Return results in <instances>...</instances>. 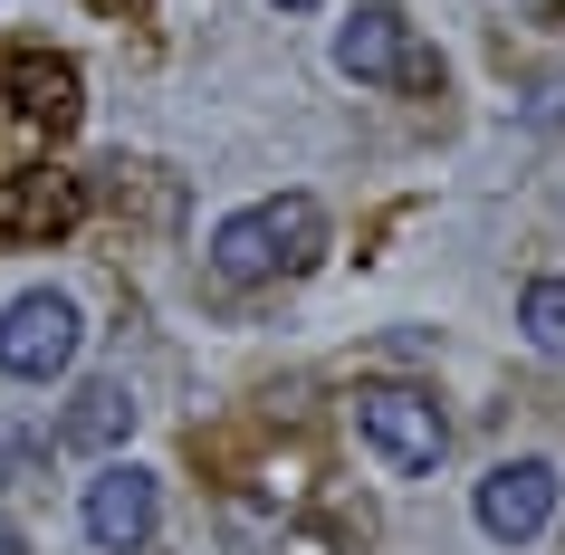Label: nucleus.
Instances as JSON below:
<instances>
[{
  "instance_id": "obj_6",
  "label": "nucleus",
  "mask_w": 565,
  "mask_h": 555,
  "mask_svg": "<svg viewBox=\"0 0 565 555\" xmlns=\"http://www.w3.org/2000/svg\"><path fill=\"white\" fill-rule=\"evenodd\" d=\"M546 517H556V469L546 460H499L479 479V536L527 546V536H546Z\"/></svg>"
},
{
  "instance_id": "obj_7",
  "label": "nucleus",
  "mask_w": 565,
  "mask_h": 555,
  "mask_svg": "<svg viewBox=\"0 0 565 555\" xmlns=\"http://www.w3.org/2000/svg\"><path fill=\"white\" fill-rule=\"evenodd\" d=\"M153 517H163V489H153L145 469H106V479H87V536L106 555H145L153 546Z\"/></svg>"
},
{
  "instance_id": "obj_4",
  "label": "nucleus",
  "mask_w": 565,
  "mask_h": 555,
  "mask_svg": "<svg viewBox=\"0 0 565 555\" xmlns=\"http://www.w3.org/2000/svg\"><path fill=\"white\" fill-rule=\"evenodd\" d=\"M87 221V182L58 173V163H30V173H0V249H49Z\"/></svg>"
},
{
  "instance_id": "obj_3",
  "label": "nucleus",
  "mask_w": 565,
  "mask_h": 555,
  "mask_svg": "<svg viewBox=\"0 0 565 555\" xmlns=\"http://www.w3.org/2000/svg\"><path fill=\"white\" fill-rule=\"evenodd\" d=\"M77 307H67L58 288H30V297H10L0 307V374L10 383H58L67 364H77Z\"/></svg>"
},
{
  "instance_id": "obj_11",
  "label": "nucleus",
  "mask_w": 565,
  "mask_h": 555,
  "mask_svg": "<svg viewBox=\"0 0 565 555\" xmlns=\"http://www.w3.org/2000/svg\"><path fill=\"white\" fill-rule=\"evenodd\" d=\"M518 325H527L536 354H565V278H536V288L518 297Z\"/></svg>"
},
{
  "instance_id": "obj_15",
  "label": "nucleus",
  "mask_w": 565,
  "mask_h": 555,
  "mask_svg": "<svg viewBox=\"0 0 565 555\" xmlns=\"http://www.w3.org/2000/svg\"><path fill=\"white\" fill-rule=\"evenodd\" d=\"M278 10H317V0H278Z\"/></svg>"
},
{
  "instance_id": "obj_10",
  "label": "nucleus",
  "mask_w": 565,
  "mask_h": 555,
  "mask_svg": "<svg viewBox=\"0 0 565 555\" xmlns=\"http://www.w3.org/2000/svg\"><path fill=\"white\" fill-rule=\"evenodd\" d=\"M211 268H221L231 288H268V278H278V259H268V239H259V211H231V221L211 231Z\"/></svg>"
},
{
  "instance_id": "obj_2",
  "label": "nucleus",
  "mask_w": 565,
  "mask_h": 555,
  "mask_svg": "<svg viewBox=\"0 0 565 555\" xmlns=\"http://www.w3.org/2000/svg\"><path fill=\"white\" fill-rule=\"evenodd\" d=\"M335 67L355 77V87H413V96H441V58L403 30V10L393 0H364L355 20L335 30Z\"/></svg>"
},
{
  "instance_id": "obj_13",
  "label": "nucleus",
  "mask_w": 565,
  "mask_h": 555,
  "mask_svg": "<svg viewBox=\"0 0 565 555\" xmlns=\"http://www.w3.org/2000/svg\"><path fill=\"white\" fill-rule=\"evenodd\" d=\"M87 10H106V20H135V10H145V0H87Z\"/></svg>"
},
{
  "instance_id": "obj_5",
  "label": "nucleus",
  "mask_w": 565,
  "mask_h": 555,
  "mask_svg": "<svg viewBox=\"0 0 565 555\" xmlns=\"http://www.w3.org/2000/svg\"><path fill=\"white\" fill-rule=\"evenodd\" d=\"M0 96H10V116L30 125V135H77V116H87L77 67H67L58 49H10V58H0Z\"/></svg>"
},
{
  "instance_id": "obj_14",
  "label": "nucleus",
  "mask_w": 565,
  "mask_h": 555,
  "mask_svg": "<svg viewBox=\"0 0 565 555\" xmlns=\"http://www.w3.org/2000/svg\"><path fill=\"white\" fill-rule=\"evenodd\" d=\"M0 555H30V546H20V526H0Z\"/></svg>"
},
{
  "instance_id": "obj_12",
  "label": "nucleus",
  "mask_w": 565,
  "mask_h": 555,
  "mask_svg": "<svg viewBox=\"0 0 565 555\" xmlns=\"http://www.w3.org/2000/svg\"><path fill=\"white\" fill-rule=\"evenodd\" d=\"M30 431H20V421H0V489H20V479H30Z\"/></svg>"
},
{
  "instance_id": "obj_1",
  "label": "nucleus",
  "mask_w": 565,
  "mask_h": 555,
  "mask_svg": "<svg viewBox=\"0 0 565 555\" xmlns=\"http://www.w3.org/2000/svg\"><path fill=\"white\" fill-rule=\"evenodd\" d=\"M355 431L364 450L393 469V479H431L450 450V421L431 393H413V383H374V393H355Z\"/></svg>"
},
{
  "instance_id": "obj_8",
  "label": "nucleus",
  "mask_w": 565,
  "mask_h": 555,
  "mask_svg": "<svg viewBox=\"0 0 565 555\" xmlns=\"http://www.w3.org/2000/svg\"><path fill=\"white\" fill-rule=\"evenodd\" d=\"M125 431H135V393L125 383H77V403L58 412V450H77V460H116Z\"/></svg>"
},
{
  "instance_id": "obj_9",
  "label": "nucleus",
  "mask_w": 565,
  "mask_h": 555,
  "mask_svg": "<svg viewBox=\"0 0 565 555\" xmlns=\"http://www.w3.org/2000/svg\"><path fill=\"white\" fill-rule=\"evenodd\" d=\"M259 239H268V259H278V278H307V268L327 259V211H317V192L259 202Z\"/></svg>"
}]
</instances>
